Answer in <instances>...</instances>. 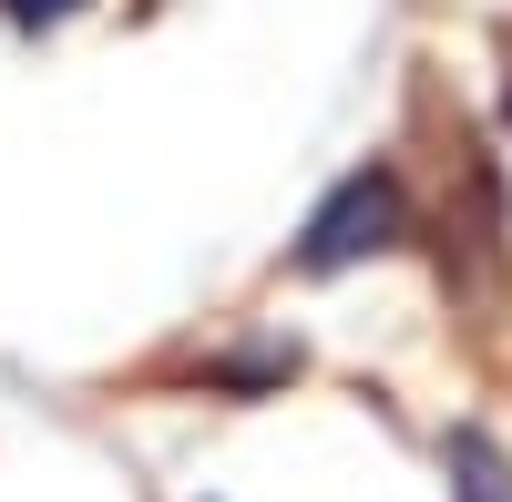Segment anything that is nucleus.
<instances>
[{
  "instance_id": "2",
  "label": "nucleus",
  "mask_w": 512,
  "mask_h": 502,
  "mask_svg": "<svg viewBox=\"0 0 512 502\" xmlns=\"http://www.w3.org/2000/svg\"><path fill=\"white\" fill-rule=\"evenodd\" d=\"M451 482L461 502H512V451L492 431H451Z\"/></svg>"
},
{
  "instance_id": "4",
  "label": "nucleus",
  "mask_w": 512,
  "mask_h": 502,
  "mask_svg": "<svg viewBox=\"0 0 512 502\" xmlns=\"http://www.w3.org/2000/svg\"><path fill=\"white\" fill-rule=\"evenodd\" d=\"M502 123H512V93H502Z\"/></svg>"
},
{
  "instance_id": "1",
  "label": "nucleus",
  "mask_w": 512,
  "mask_h": 502,
  "mask_svg": "<svg viewBox=\"0 0 512 502\" xmlns=\"http://www.w3.org/2000/svg\"><path fill=\"white\" fill-rule=\"evenodd\" d=\"M400 226H410V195H400L390 164H369V175H349V185H338L318 216H308V236H297V267L338 277V267L379 257V246H400Z\"/></svg>"
},
{
  "instance_id": "3",
  "label": "nucleus",
  "mask_w": 512,
  "mask_h": 502,
  "mask_svg": "<svg viewBox=\"0 0 512 502\" xmlns=\"http://www.w3.org/2000/svg\"><path fill=\"white\" fill-rule=\"evenodd\" d=\"M0 11H11V21H62L72 0H0Z\"/></svg>"
}]
</instances>
